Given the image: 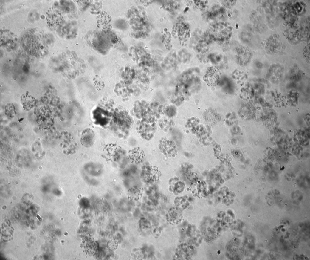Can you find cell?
<instances>
[{
	"mask_svg": "<svg viewBox=\"0 0 310 260\" xmlns=\"http://www.w3.org/2000/svg\"><path fill=\"white\" fill-rule=\"evenodd\" d=\"M95 137L94 131L89 128L84 130L82 134L81 142L82 145L86 148H89L94 144Z\"/></svg>",
	"mask_w": 310,
	"mask_h": 260,
	"instance_id": "1",
	"label": "cell"
},
{
	"mask_svg": "<svg viewBox=\"0 0 310 260\" xmlns=\"http://www.w3.org/2000/svg\"><path fill=\"white\" fill-rule=\"evenodd\" d=\"M93 84L97 90L100 91L104 88L105 85L103 80L98 75H95L93 79Z\"/></svg>",
	"mask_w": 310,
	"mask_h": 260,
	"instance_id": "2",
	"label": "cell"
},
{
	"mask_svg": "<svg viewBox=\"0 0 310 260\" xmlns=\"http://www.w3.org/2000/svg\"><path fill=\"white\" fill-rule=\"evenodd\" d=\"M176 211H174L172 212H169L168 215V218L169 221L172 223L176 224L178 223V218H179L178 216L176 215H178V214L176 213Z\"/></svg>",
	"mask_w": 310,
	"mask_h": 260,
	"instance_id": "3",
	"label": "cell"
},
{
	"mask_svg": "<svg viewBox=\"0 0 310 260\" xmlns=\"http://www.w3.org/2000/svg\"><path fill=\"white\" fill-rule=\"evenodd\" d=\"M118 243L114 240H111L109 241L107 244V247L109 250H115L118 248Z\"/></svg>",
	"mask_w": 310,
	"mask_h": 260,
	"instance_id": "4",
	"label": "cell"
}]
</instances>
